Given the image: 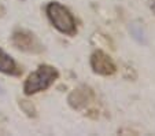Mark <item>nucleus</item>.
Here are the masks:
<instances>
[{
    "label": "nucleus",
    "instance_id": "3",
    "mask_svg": "<svg viewBox=\"0 0 155 136\" xmlns=\"http://www.w3.org/2000/svg\"><path fill=\"white\" fill-rule=\"evenodd\" d=\"M91 63H92V68L96 73H100V74H111L114 73L115 68H114V63L111 62L110 56H107L106 54L103 52H95L92 55V59H91Z\"/></svg>",
    "mask_w": 155,
    "mask_h": 136
},
{
    "label": "nucleus",
    "instance_id": "2",
    "mask_svg": "<svg viewBox=\"0 0 155 136\" xmlns=\"http://www.w3.org/2000/svg\"><path fill=\"white\" fill-rule=\"evenodd\" d=\"M45 11L54 28L58 29L61 33H64L68 36H73L76 33V21L64 6H62L58 2H51L48 3Z\"/></svg>",
    "mask_w": 155,
    "mask_h": 136
},
{
    "label": "nucleus",
    "instance_id": "1",
    "mask_svg": "<svg viewBox=\"0 0 155 136\" xmlns=\"http://www.w3.org/2000/svg\"><path fill=\"white\" fill-rule=\"evenodd\" d=\"M58 78V70L50 65H40L37 70L30 73L24 84V92L26 95L37 94L40 91H45L51 84Z\"/></svg>",
    "mask_w": 155,
    "mask_h": 136
},
{
    "label": "nucleus",
    "instance_id": "4",
    "mask_svg": "<svg viewBox=\"0 0 155 136\" xmlns=\"http://www.w3.org/2000/svg\"><path fill=\"white\" fill-rule=\"evenodd\" d=\"M0 71L4 74H17V63L11 56L0 48Z\"/></svg>",
    "mask_w": 155,
    "mask_h": 136
}]
</instances>
